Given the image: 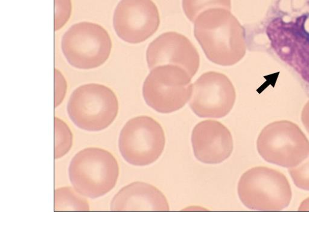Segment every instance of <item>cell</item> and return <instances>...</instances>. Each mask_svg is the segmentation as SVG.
<instances>
[{"label": "cell", "mask_w": 309, "mask_h": 232, "mask_svg": "<svg viewBox=\"0 0 309 232\" xmlns=\"http://www.w3.org/2000/svg\"><path fill=\"white\" fill-rule=\"evenodd\" d=\"M146 58L151 70L162 65L181 67L193 78L198 71L200 57L191 41L182 34L168 31L150 44Z\"/></svg>", "instance_id": "12"}, {"label": "cell", "mask_w": 309, "mask_h": 232, "mask_svg": "<svg viewBox=\"0 0 309 232\" xmlns=\"http://www.w3.org/2000/svg\"><path fill=\"white\" fill-rule=\"evenodd\" d=\"M301 121L309 133V101L305 105L301 113Z\"/></svg>", "instance_id": "21"}, {"label": "cell", "mask_w": 309, "mask_h": 232, "mask_svg": "<svg viewBox=\"0 0 309 232\" xmlns=\"http://www.w3.org/2000/svg\"><path fill=\"white\" fill-rule=\"evenodd\" d=\"M288 171L296 186L309 191V155L302 163L289 168Z\"/></svg>", "instance_id": "18"}, {"label": "cell", "mask_w": 309, "mask_h": 232, "mask_svg": "<svg viewBox=\"0 0 309 232\" xmlns=\"http://www.w3.org/2000/svg\"><path fill=\"white\" fill-rule=\"evenodd\" d=\"M160 24V14L152 0H121L115 9V31L126 43L144 42L157 31Z\"/></svg>", "instance_id": "11"}, {"label": "cell", "mask_w": 309, "mask_h": 232, "mask_svg": "<svg viewBox=\"0 0 309 232\" xmlns=\"http://www.w3.org/2000/svg\"><path fill=\"white\" fill-rule=\"evenodd\" d=\"M237 192L245 207L257 211H283L288 207L292 196L285 175L264 167L245 172L238 182Z\"/></svg>", "instance_id": "4"}, {"label": "cell", "mask_w": 309, "mask_h": 232, "mask_svg": "<svg viewBox=\"0 0 309 232\" xmlns=\"http://www.w3.org/2000/svg\"><path fill=\"white\" fill-rule=\"evenodd\" d=\"M298 210L299 211H309V197L301 203Z\"/></svg>", "instance_id": "22"}, {"label": "cell", "mask_w": 309, "mask_h": 232, "mask_svg": "<svg viewBox=\"0 0 309 232\" xmlns=\"http://www.w3.org/2000/svg\"><path fill=\"white\" fill-rule=\"evenodd\" d=\"M192 144L197 160L209 164L222 163L231 156L234 149L229 130L222 123L212 120L197 124L193 129Z\"/></svg>", "instance_id": "13"}, {"label": "cell", "mask_w": 309, "mask_h": 232, "mask_svg": "<svg viewBox=\"0 0 309 232\" xmlns=\"http://www.w3.org/2000/svg\"><path fill=\"white\" fill-rule=\"evenodd\" d=\"M265 32L276 55L309 86V3L277 13Z\"/></svg>", "instance_id": "2"}, {"label": "cell", "mask_w": 309, "mask_h": 232, "mask_svg": "<svg viewBox=\"0 0 309 232\" xmlns=\"http://www.w3.org/2000/svg\"><path fill=\"white\" fill-rule=\"evenodd\" d=\"M68 174L74 189L82 196L95 199L106 195L116 185L119 164L105 149L87 148L75 155Z\"/></svg>", "instance_id": "3"}, {"label": "cell", "mask_w": 309, "mask_h": 232, "mask_svg": "<svg viewBox=\"0 0 309 232\" xmlns=\"http://www.w3.org/2000/svg\"><path fill=\"white\" fill-rule=\"evenodd\" d=\"M73 145L71 130L61 119L55 118V158H61L68 153Z\"/></svg>", "instance_id": "17"}, {"label": "cell", "mask_w": 309, "mask_h": 232, "mask_svg": "<svg viewBox=\"0 0 309 232\" xmlns=\"http://www.w3.org/2000/svg\"><path fill=\"white\" fill-rule=\"evenodd\" d=\"M112 41L103 27L90 22L73 25L62 37L63 55L73 68L90 70L102 65L110 56Z\"/></svg>", "instance_id": "8"}, {"label": "cell", "mask_w": 309, "mask_h": 232, "mask_svg": "<svg viewBox=\"0 0 309 232\" xmlns=\"http://www.w3.org/2000/svg\"><path fill=\"white\" fill-rule=\"evenodd\" d=\"M257 148L266 161L289 169L307 158L309 141L297 124L280 120L264 127L258 137Z\"/></svg>", "instance_id": "7"}, {"label": "cell", "mask_w": 309, "mask_h": 232, "mask_svg": "<svg viewBox=\"0 0 309 232\" xmlns=\"http://www.w3.org/2000/svg\"><path fill=\"white\" fill-rule=\"evenodd\" d=\"M112 211H168L166 197L149 183L135 182L119 190L110 205Z\"/></svg>", "instance_id": "14"}, {"label": "cell", "mask_w": 309, "mask_h": 232, "mask_svg": "<svg viewBox=\"0 0 309 232\" xmlns=\"http://www.w3.org/2000/svg\"><path fill=\"white\" fill-rule=\"evenodd\" d=\"M165 145V136L160 124L152 117H134L120 132L119 148L127 163L136 167L154 163L161 156Z\"/></svg>", "instance_id": "9"}, {"label": "cell", "mask_w": 309, "mask_h": 232, "mask_svg": "<svg viewBox=\"0 0 309 232\" xmlns=\"http://www.w3.org/2000/svg\"><path fill=\"white\" fill-rule=\"evenodd\" d=\"M231 9V0H183L185 14L190 21L195 22L197 16L210 8Z\"/></svg>", "instance_id": "16"}, {"label": "cell", "mask_w": 309, "mask_h": 232, "mask_svg": "<svg viewBox=\"0 0 309 232\" xmlns=\"http://www.w3.org/2000/svg\"><path fill=\"white\" fill-rule=\"evenodd\" d=\"M71 187H63L55 190V211H88L87 200Z\"/></svg>", "instance_id": "15"}, {"label": "cell", "mask_w": 309, "mask_h": 232, "mask_svg": "<svg viewBox=\"0 0 309 232\" xmlns=\"http://www.w3.org/2000/svg\"><path fill=\"white\" fill-rule=\"evenodd\" d=\"M66 110L70 120L79 128L100 131L116 119L119 102L114 92L107 86L85 84L73 92Z\"/></svg>", "instance_id": "5"}, {"label": "cell", "mask_w": 309, "mask_h": 232, "mask_svg": "<svg viewBox=\"0 0 309 232\" xmlns=\"http://www.w3.org/2000/svg\"><path fill=\"white\" fill-rule=\"evenodd\" d=\"M192 76L186 70L175 65H162L151 70L143 84L146 104L158 113L179 110L192 93Z\"/></svg>", "instance_id": "6"}, {"label": "cell", "mask_w": 309, "mask_h": 232, "mask_svg": "<svg viewBox=\"0 0 309 232\" xmlns=\"http://www.w3.org/2000/svg\"><path fill=\"white\" fill-rule=\"evenodd\" d=\"M194 34L207 58L216 64L233 65L246 54L245 28L228 9L210 8L200 13Z\"/></svg>", "instance_id": "1"}, {"label": "cell", "mask_w": 309, "mask_h": 232, "mask_svg": "<svg viewBox=\"0 0 309 232\" xmlns=\"http://www.w3.org/2000/svg\"><path fill=\"white\" fill-rule=\"evenodd\" d=\"M71 0H55V28L59 30L69 20L72 14Z\"/></svg>", "instance_id": "19"}, {"label": "cell", "mask_w": 309, "mask_h": 232, "mask_svg": "<svg viewBox=\"0 0 309 232\" xmlns=\"http://www.w3.org/2000/svg\"><path fill=\"white\" fill-rule=\"evenodd\" d=\"M55 106L58 107L64 100L67 84L64 77L59 71H55Z\"/></svg>", "instance_id": "20"}, {"label": "cell", "mask_w": 309, "mask_h": 232, "mask_svg": "<svg viewBox=\"0 0 309 232\" xmlns=\"http://www.w3.org/2000/svg\"><path fill=\"white\" fill-rule=\"evenodd\" d=\"M236 94L227 76L215 72L205 73L193 84L189 106L201 118H222L229 113Z\"/></svg>", "instance_id": "10"}]
</instances>
